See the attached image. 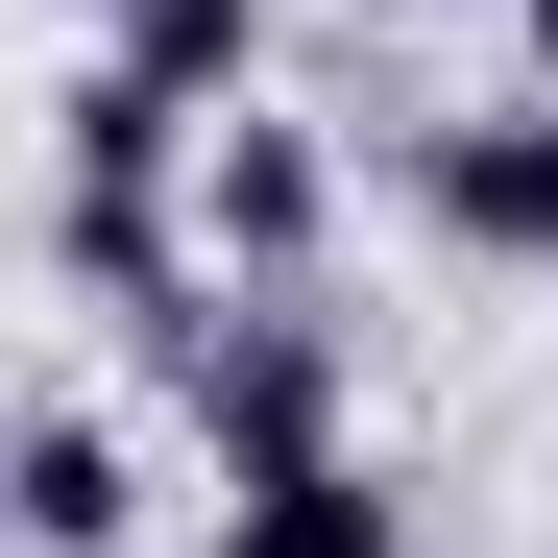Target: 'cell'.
Instances as JSON below:
<instances>
[{"label": "cell", "instance_id": "6da1fadb", "mask_svg": "<svg viewBox=\"0 0 558 558\" xmlns=\"http://www.w3.org/2000/svg\"><path fill=\"white\" fill-rule=\"evenodd\" d=\"M146 340H170V413H195V461H219V486L364 461V364H340V292H243V267H195V292H170Z\"/></svg>", "mask_w": 558, "mask_h": 558}, {"label": "cell", "instance_id": "7a4b0ae2", "mask_svg": "<svg viewBox=\"0 0 558 558\" xmlns=\"http://www.w3.org/2000/svg\"><path fill=\"white\" fill-rule=\"evenodd\" d=\"M389 195L437 267H510V292H558V73H510V98H461L389 146Z\"/></svg>", "mask_w": 558, "mask_h": 558}, {"label": "cell", "instance_id": "3957f363", "mask_svg": "<svg viewBox=\"0 0 558 558\" xmlns=\"http://www.w3.org/2000/svg\"><path fill=\"white\" fill-rule=\"evenodd\" d=\"M340 219H364V170H340L292 98H219V122H195V267H243V292H340Z\"/></svg>", "mask_w": 558, "mask_h": 558}, {"label": "cell", "instance_id": "277c9868", "mask_svg": "<svg viewBox=\"0 0 558 558\" xmlns=\"http://www.w3.org/2000/svg\"><path fill=\"white\" fill-rule=\"evenodd\" d=\"M0 558H146V437L98 389H25V413H0Z\"/></svg>", "mask_w": 558, "mask_h": 558}, {"label": "cell", "instance_id": "5b68a950", "mask_svg": "<svg viewBox=\"0 0 558 558\" xmlns=\"http://www.w3.org/2000/svg\"><path fill=\"white\" fill-rule=\"evenodd\" d=\"M219 558H437L389 461H292V486H219Z\"/></svg>", "mask_w": 558, "mask_h": 558}, {"label": "cell", "instance_id": "8992f818", "mask_svg": "<svg viewBox=\"0 0 558 558\" xmlns=\"http://www.w3.org/2000/svg\"><path fill=\"white\" fill-rule=\"evenodd\" d=\"M267 25H292V0H122V25H73V49H122V73H170V98H267Z\"/></svg>", "mask_w": 558, "mask_h": 558}, {"label": "cell", "instance_id": "52a82bcc", "mask_svg": "<svg viewBox=\"0 0 558 558\" xmlns=\"http://www.w3.org/2000/svg\"><path fill=\"white\" fill-rule=\"evenodd\" d=\"M486 25H510V73H558V0H486Z\"/></svg>", "mask_w": 558, "mask_h": 558}, {"label": "cell", "instance_id": "ba28073f", "mask_svg": "<svg viewBox=\"0 0 558 558\" xmlns=\"http://www.w3.org/2000/svg\"><path fill=\"white\" fill-rule=\"evenodd\" d=\"M340 25H461V0H340Z\"/></svg>", "mask_w": 558, "mask_h": 558}, {"label": "cell", "instance_id": "9c48e42d", "mask_svg": "<svg viewBox=\"0 0 558 558\" xmlns=\"http://www.w3.org/2000/svg\"><path fill=\"white\" fill-rule=\"evenodd\" d=\"M49 25H122V0H49Z\"/></svg>", "mask_w": 558, "mask_h": 558}]
</instances>
